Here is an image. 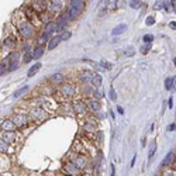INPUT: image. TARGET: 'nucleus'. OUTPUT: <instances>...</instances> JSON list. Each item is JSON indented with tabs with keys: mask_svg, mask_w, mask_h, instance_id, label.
Instances as JSON below:
<instances>
[{
	"mask_svg": "<svg viewBox=\"0 0 176 176\" xmlns=\"http://www.w3.org/2000/svg\"><path fill=\"white\" fill-rule=\"evenodd\" d=\"M4 44H6V47H14L16 45V40L14 38H7L4 41Z\"/></svg>",
	"mask_w": 176,
	"mask_h": 176,
	"instance_id": "33",
	"label": "nucleus"
},
{
	"mask_svg": "<svg viewBox=\"0 0 176 176\" xmlns=\"http://www.w3.org/2000/svg\"><path fill=\"white\" fill-rule=\"evenodd\" d=\"M42 54H44V47H42V45H38L37 48L34 50V52H32V57L35 58V59H40V58L42 57Z\"/></svg>",
	"mask_w": 176,
	"mask_h": 176,
	"instance_id": "20",
	"label": "nucleus"
},
{
	"mask_svg": "<svg viewBox=\"0 0 176 176\" xmlns=\"http://www.w3.org/2000/svg\"><path fill=\"white\" fill-rule=\"evenodd\" d=\"M61 41H62L61 35H54V37H52L50 41H48V50H50V51L55 50L58 45H59V42H61Z\"/></svg>",
	"mask_w": 176,
	"mask_h": 176,
	"instance_id": "7",
	"label": "nucleus"
},
{
	"mask_svg": "<svg viewBox=\"0 0 176 176\" xmlns=\"http://www.w3.org/2000/svg\"><path fill=\"white\" fill-rule=\"evenodd\" d=\"M101 66H104V69H111V63L110 62H106V61H101V63H100Z\"/></svg>",
	"mask_w": 176,
	"mask_h": 176,
	"instance_id": "38",
	"label": "nucleus"
},
{
	"mask_svg": "<svg viewBox=\"0 0 176 176\" xmlns=\"http://www.w3.org/2000/svg\"><path fill=\"white\" fill-rule=\"evenodd\" d=\"M168 106H169V108H172V107H173V99H172V97L168 100Z\"/></svg>",
	"mask_w": 176,
	"mask_h": 176,
	"instance_id": "44",
	"label": "nucleus"
},
{
	"mask_svg": "<svg viewBox=\"0 0 176 176\" xmlns=\"http://www.w3.org/2000/svg\"><path fill=\"white\" fill-rule=\"evenodd\" d=\"M19 31L23 38H31L35 34V27L30 21H21L19 24Z\"/></svg>",
	"mask_w": 176,
	"mask_h": 176,
	"instance_id": "1",
	"label": "nucleus"
},
{
	"mask_svg": "<svg viewBox=\"0 0 176 176\" xmlns=\"http://www.w3.org/2000/svg\"><path fill=\"white\" fill-rule=\"evenodd\" d=\"M7 65H9V62H1L0 63V76H3L7 72Z\"/></svg>",
	"mask_w": 176,
	"mask_h": 176,
	"instance_id": "29",
	"label": "nucleus"
},
{
	"mask_svg": "<svg viewBox=\"0 0 176 176\" xmlns=\"http://www.w3.org/2000/svg\"><path fill=\"white\" fill-rule=\"evenodd\" d=\"M135 159H137V157H134V158H132V161H131V168L134 166V164H135Z\"/></svg>",
	"mask_w": 176,
	"mask_h": 176,
	"instance_id": "47",
	"label": "nucleus"
},
{
	"mask_svg": "<svg viewBox=\"0 0 176 176\" xmlns=\"http://www.w3.org/2000/svg\"><path fill=\"white\" fill-rule=\"evenodd\" d=\"M48 4H50L52 11H61L62 10V1L61 0H50Z\"/></svg>",
	"mask_w": 176,
	"mask_h": 176,
	"instance_id": "11",
	"label": "nucleus"
},
{
	"mask_svg": "<svg viewBox=\"0 0 176 176\" xmlns=\"http://www.w3.org/2000/svg\"><path fill=\"white\" fill-rule=\"evenodd\" d=\"M89 107H90V110H92V111L97 113V111L100 110V107H101L99 99H94V100H90V101H89Z\"/></svg>",
	"mask_w": 176,
	"mask_h": 176,
	"instance_id": "17",
	"label": "nucleus"
},
{
	"mask_svg": "<svg viewBox=\"0 0 176 176\" xmlns=\"http://www.w3.org/2000/svg\"><path fill=\"white\" fill-rule=\"evenodd\" d=\"M149 50H151V44H145L144 47H141V52L142 54H147Z\"/></svg>",
	"mask_w": 176,
	"mask_h": 176,
	"instance_id": "36",
	"label": "nucleus"
},
{
	"mask_svg": "<svg viewBox=\"0 0 176 176\" xmlns=\"http://www.w3.org/2000/svg\"><path fill=\"white\" fill-rule=\"evenodd\" d=\"M13 121L16 123V126H17V127L25 126V124H27V121H28V116H25V114H16V116H14V119H13Z\"/></svg>",
	"mask_w": 176,
	"mask_h": 176,
	"instance_id": "6",
	"label": "nucleus"
},
{
	"mask_svg": "<svg viewBox=\"0 0 176 176\" xmlns=\"http://www.w3.org/2000/svg\"><path fill=\"white\" fill-rule=\"evenodd\" d=\"M32 58H34V57H32V54L27 52V54H25V58H24V62H25V63H28V62H30V61L32 59Z\"/></svg>",
	"mask_w": 176,
	"mask_h": 176,
	"instance_id": "39",
	"label": "nucleus"
},
{
	"mask_svg": "<svg viewBox=\"0 0 176 176\" xmlns=\"http://www.w3.org/2000/svg\"><path fill=\"white\" fill-rule=\"evenodd\" d=\"M27 90H28V86H23V88L19 89L17 92H14V94H13V97H16V99H17V97H20V96H21L23 93H25Z\"/></svg>",
	"mask_w": 176,
	"mask_h": 176,
	"instance_id": "26",
	"label": "nucleus"
},
{
	"mask_svg": "<svg viewBox=\"0 0 176 176\" xmlns=\"http://www.w3.org/2000/svg\"><path fill=\"white\" fill-rule=\"evenodd\" d=\"M176 90V78H173V83H172V92Z\"/></svg>",
	"mask_w": 176,
	"mask_h": 176,
	"instance_id": "46",
	"label": "nucleus"
},
{
	"mask_svg": "<svg viewBox=\"0 0 176 176\" xmlns=\"http://www.w3.org/2000/svg\"><path fill=\"white\" fill-rule=\"evenodd\" d=\"M175 161V152H169L168 155H166V158H165L164 161H162V166H169L172 162Z\"/></svg>",
	"mask_w": 176,
	"mask_h": 176,
	"instance_id": "18",
	"label": "nucleus"
},
{
	"mask_svg": "<svg viewBox=\"0 0 176 176\" xmlns=\"http://www.w3.org/2000/svg\"><path fill=\"white\" fill-rule=\"evenodd\" d=\"M127 28H128V27H127V24H120V25H117V27H114L113 31H111V34H113L114 37H117V35H120V34L126 32Z\"/></svg>",
	"mask_w": 176,
	"mask_h": 176,
	"instance_id": "14",
	"label": "nucleus"
},
{
	"mask_svg": "<svg viewBox=\"0 0 176 176\" xmlns=\"http://www.w3.org/2000/svg\"><path fill=\"white\" fill-rule=\"evenodd\" d=\"M69 176H70V175H69ZM73 176H75V175H73Z\"/></svg>",
	"mask_w": 176,
	"mask_h": 176,
	"instance_id": "50",
	"label": "nucleus"
},
{
	"mask_svg": "<svg viewBox=\"0 0 176 176\" xmlns=\"http://www.w3.org/2000/svg\"><path fill=\"white\" fill-rule=\"evenodd\" d=\"M123 54H124V57H127V58L134 57V55H135V50H134L132 47H128V48H126V50L123 51Z\"/></svg>",
	"mask_w": 176,
	"mask_h": 176,
	"instance_id": "24",
	"label": "nucleus"
},
{
	"mask_svg": "<svg viewBox=\"0 0 176 176\" xmlns=\"http://www.w3.org/2000/svg\"><path fill=\"white\" fill-rule=\"evenodd\" d=\"M65 170H66L68 173H70V175H78L80 169H79V168H78L73 162H69V164L65 165Z\"/></svg>",
	"mask_w": 176,
	"mask_h": 176,
	"instance_id": "12",
	"label": "nucleus"
},
{
	"mask_svg": "<svg viewBox=\"0 0 176 176\" xmlns=\"http://www.w3.org/2000/svg\"><path fill=\"white\" fill-rule=\"evenodd\" d=\"M9 70L10 72H14V70L19 69V65H20V54L17 51H13L11 54L9 55Z\"/></svg>",
	"mask_w": 176,
	"mask_h": 176,
	"instance_id": "2",
	"label": "nucleus"
},
{
	"mask_svg": "<svg viewBox=\"0 0 176 176\" xmlns=\"http://www.w3.org/2000/svg\"><path fill=\"white\" fill-rule=\"evenodd\" d=\"M0 127H1L4 131H14L17 126H16V123H14L13 120H4V121L1 123V126H0Z\"/></svg>",
	"mask_w": 176,
	"mask_h": 176,
	"instance_id": "8",
	"label": "nucleus"
},
{
	"mask_svg": "<svg viewBox=\"0 0 176 176\" xmlns=\"http://www.w3.org/2000/svg\"><path fill=\"white\" fill-rule=\"evenodd\" d=\"M63 80V75L62 73H54V75L51 76V82L54 83H59Z\"/></svg>",
	"mask_w": 176,
	"mask_h": 176,
	"instance_id": "23",
	"label": "nucleus"
},
{
	"mask_svg": "<svg viewBox=\"0 0 176 176\" xmlns=\"http://www.w3.org/2000/svg\"><path fill=\"white\" fill-rule=\"evenodd\" d=\"M72 162H73V164H75L76 166H78V168H79V169H82L83 166H85V165H86V158H83V157H79V158H78V159H73V161H72Z\"/></svg>",
	"mask_w": 176,
	"mask_h": 176,
	"instance_id": "21",
	"label": "nucleus"
},
{
	"mask_svg": "<svg viewBox=\"0 0 176 176\" xmlns=\"http://www.w3.org/2000/svg\"><path fill=\"white\" fill-rule=\"evenodd\" d=\"M48 38H50V34H48V32H45V31H44V34H42V35L40 37V40H38V42H40V44L42 45V44H45V42L48 41Z\"/></svg>",
	"mask_w": 176,
	"mask_h": 176,
	"instance_id": "28",
	"label": "nucleus"
},
{
	"mask_svg": "<svg viewBox=\"0 0 176 176\" xmlns=\"http://www.w3.org/2000/svg\"><path fill=\"white\" fill-rule=\"evenodd\" d=\"M7 149H9V144L0 138V152H7Z\"/></svg>",
	"mask_w": 176,
	"mask_h": 176,
	"instance_id": "30",
	"label": "nucleus"
},
{
	"mask_svg": "<svg viewBox=\"0 0 176 176\" xmlns=\"http://www.w3.org/2000/svg\"><path fill=\"white\" fill-rule=\"evenodd\" d=\"M69 6L76 7V9H79V10L83 11V9L86 6V0H69Z\"/></svg>",
	"mask_w": 176,
	"mask_h": 176,
	"instance_id": "13",
	"label": "nucleus"
},
{
	"mask_svg": "<svg viewBox=\"0 0 176 176\" xmlns=\"http://www.w3.org/2000/svg\"><path fill=\"white\" fill-rule=\"evenodd\" d=\"M117 113H120V116H123V114H124V110H123V107L117 106Z\"/></svg>",
	"mask_w": 176,
	"mask_h": 176,
	"instance_id": "42",
	"label": "nucleus"
},
{
	"mask_svg": "<svg viewBox=\"0 0 176 176\" xmlns=\"http://www.w3.org/2000/svg\"><path fill=\"white\" fill-rule=\"evenodd\" d=\"M164 3H165V0H159V1H158V3H157V4L154 6V9H155V10H158V9H161V7H164Z\"/></svg>",
	"mask_w": 176,
	"mask_h": 176,
	"instance_id": "41",
	"label": "nucleus"
},
{
	"mask_svg": "<svg viewBox=\"0 0 176 176\" xmlns=\"http://www.w3.org/2000/svg\"><path fill=\"white\" fill-rule=\"evenodd\" d=\"M66 16L69 17L70 21H73V20H76L80 14H82V10H79V9H76V7H72V6H68V9H66Z\"/></svg>",
	"mask_w": 176,
	"mask_h": 176,
	"instance_id": "4",
	"label": "nucleus"
},
{
	"mask_svg": "<svg viewBox=\"0 0 176 176\" xmlns=\"http://www.w3.org/2000/svg\"><path fill=\"white\" fill-rule=\"evenodd\" d=\"M70 31H63L62 34H61V38H62V41H66V40H69L70 38Z\"/></svg>",
	"mask_w": 176,
	"mask_h": 176,
	"instance_id": "34",
	"label": "nucleus"
},
{
	"mask_svg": "<svg viewBox=\"0 0 176 176\" xmlns=\"http://www.w3.org/2000/svg\"><path fill=\"white\" fill-rule=\"evenodd\" d=\"M93 75H94V73H92L90 70H85V72H82V73H80V80H82V82H86V83L92 82Z\"/></svg>",
	"mask_w": 176,
	"mask_h": 176,
	"instance_id": "15",
	"label": "nucleus"
},
{
	"mask_svg": "<svg viewBox=\"0 0 176 176\" xmlns=\"http://www.w3.org/2000/svg\"><path fill=\"white\" fill-rule=\"evenodd\" d=\"M172 83H173V78H168V79H165V89L169 90V92H172Z\"/></svg>",
	"mask_w": 176,
	"mask_h": 176,
	"instance_id": "27",
	"label": "nucleus"
},
{
	"mask_svg": "<svg viewBox=\"0 0 176 176\" xmlns=\"http://www.w3.org/2000/svg\"><path fill=\"white\" fill-rule=\"evenodd\" d=\"M93 94H94V97H96V99H101V97L104 96V94H103V92H101V89H100V88H96V90L93 92Z\"/></svg>",
	"mask_w": 176,
	"mask_h": 176,
	"instance_id": "32",
	"label": "nucleus"
},
{
	"mask_svg": "<svg viewBox=\"0 0 176 176\" xmlns=\"http://www.w3.org/2000/svg\"><path fill=\"white\" fill-rule=\"evenodd\" d=\"M155 151H157V147H155V144L151 147V149H149V155H148V158H149V161H151V158L154 157V154H155Z\"/></svg>",
	"mask_w": 176,
	"mask_h": 176,
	"instance_id": "37",
	"label": "nucleus"
},
{
	"mask_svg": "<svg viewBox=\"0 0 176 176\" xmlns=\"http://www.w3.org/2000/svg\"><path fill=\"white\" fill-rule=\"evenodd\" d=\"M114 173H116V170H114V166L111 165V176H114Z\"/></svg>",
	"mask_w": 176,
	"mask_h": 176,
	"instance_id": "48",
	"label": "nucleus"
},
{
	"mask_svg": "<svg viewBox=\"0 0 176 176\" xmlns=\"http://www.w3.org/2000/svg\"><path fill=\"white\" fill-rule=\"evenodd\" d=\"M57 28H58L57 21H52V20H51V21H48V23L45 24V32H48V34L57 31Z\"/></svg>",
	"mask_w": 176,
	"mask_h": 176,
	"instance_id": "16",
	"label": "nucleus"
},
{
	"mask_svg": "<svg viewBox=\"0 0 176 176\" xmlns=\"http://www.w3.org/2000/svg\"><path fill=\"white\" fill-rule=\"evenodd\" d=\"M173 63H175V66H176V58H175V59H173Z\"/></svg>",
	"mask_w": 176,
	"mask_h": 176,
	"instance_id": "49",
	"label": "nucleus"
},
{
	"mask_svg": "<svg viewBox=\"0 0 176 176\" xmlns=\"http://www.w3.org/2000/svg\"><path fill=\"white\" fill-rule=\"evenodd\" d=\"M169 27H170V28H172V30H176V21H170Z\"/></svg>",
	"mask_w": 176,
	"mask_h": 176,
	"instance_id": "43",
	"label": "nucleus"
},
{
	"mask_svg": "<svg viewBox=\"0 0 176 176\" xmlns=\"http://www.w3.org/2000/svg\"><path fill=\"white\" fill-rule=\"evenodd\" d=\"M168 130H169V131H175V130H176V124H172V126H169V127H168Z\"/></svg>",
	"mask_w": 176,
	"mask_h": 176,
	"instance_id": "45",
	"label": "nucleus"
},
{
	"mask_svg": "<svg viewBox=\"0 0 176 176\" xmlns=\"http://www.w3.org/2000/svg\"><path fill=\"white\" fill-rule=\"evenodd\" d=\"M61 90V93L65 96V97H72V96H75L76 93V88L73 85H70V83H63L62 86L59 88Z\"/></svg>",
	"mask_w": 176,
	"mask_h": 176,
	"instance_id": "3",
	"label": "nucleus"
},
{
	"mask_svg": "<svg viewBox=\"0 0 176 176\" xmlns=\"http://www.w3.org/2000/svg\"><path fill=\"white\" fill-rule=\"evenodd\" d=\"M1 139L4 142H7V144H11V142L16 141V134H14V131H6L1 135Z\"/></svg>",
	"mask_w": 176,
	"mask_h": 176,
	"instance_id": "9",
	"label": "nucleus"
},
{
	"mask_svg": "<svg viewBox=\"0 0 176 176\" xmlns=\"http://www.w3.org/2000/svg\"><path fill=\"white\" fill-rule=\"evenodd\" d=\"M31 117L34 120H38V121H40V120H45L47 119V113H45L41 107H37V108H34L31 111Z\"/></svg>",
	"mask_w": 176,
	"mask_h": 176,
	"instance_id": "5",
	"label": "nucleus"
},
{
	"mask_svg": "<svg viewBox=\"0 0 176 176\" xmlns=\"http://www.w3.org/2000/svg\"><path fill=\"white\" fill-rule=\"evenodd\" d=\"M142 4V0H130V7L131 9H139Z\"/></svg>",
	"mask_w": 176,
	"mask_h": 176,
	"instance_id": "25",
	"label": "nucleus"
},
{
	"mask_svg": "<svg viewBox=\"0 0 176 176\" xmlns=\"http://www.w3.org/2000/svg\"><path fill=\"white\" fill-rule=\"evenodd\" d=\"M110 99H111L113 101L117 100V93L114 92V89H111V90H110Z\"/></svg>",
	"mask_w": 176,
	"mask_h": 176,
	"instance_id": "40",
	"label": "nucleus"
},
{
	"mask_svg": "<svg viewBox=\"0 0 176 176\" xmlns=\"http://www.w3.org/2000/svg\"><path fill=\"white\" fill-rule=\"evenodd\" d=\"M152 41H154V35H145V37H144V42H145V44H151Z\"/></svg>",
	"mask_w": 176,
	"mask_h": 176,
	"instance_id": "35",
	"label": "nucleus"
},
{
	"mask_svg": "<svg viewBox=\"0 0 176 176\" xmlns=\"http://www.w3.org/2000/svg\"><path fill=\"white\" fill-rule=\"evenodd\" d=\"M92 83H93L94 88H100V86H101V76L97 75V73H94L93 79H92Z\"/></svg>",
	"mask_w": 176,
	"mask_h": 176,
	"instance_id": "22",
	"label": "nucleus"
},
{
	"mask_svg": "<svg viewBox=\"0 0 176 176\" xmlns=\"http://www.w3.org/2000/svg\"><path fill=\"white\" fill-rule=\"evenodd\" d=\"M41 69V63L38 62V63H35V65H32L31 68H30V70L27 72V75H28V78H31V76H34L35 73H37L38 70Z\"/></svg>",
	"mask_w": 176,
	"mask_h": 176,
	"instance_id": "19",
	"label": "nucleus"
},
{
	"mask_svg": "<svg viewBox=\"0 0 176 176\" xmlns=\"http://www.w3.org/2000/svg\"><path fill=\"white\" fill-rule=\"evenodd\" d=\"M73 108H75V113H78V114L86 113V104H85L83 101H80V100L75 101V104H73Z\"/></svg>",
	"mask_w": 176,
	"mask_h": 176,
	"instance_id": "10",
	"label": "nucleus"
},
{
	"mask_svg": "<svg viewBox=\"0 0 176 176\" xmlns=\"http://www.w3.org/2000/svg\"><path fill=\"white\" fill-rule=\"evenodd\" d=\"M145 23H147V25H148V27L154 25V24H155V17H154V16H148V17L145 19Z\"/></svg>",
	"mask_w": 176,
	"mask_h": 176,
	"instance_id": "31",
	"label": "nucleus"
}]
</instances>
